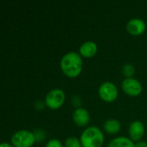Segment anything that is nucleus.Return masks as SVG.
Instances as JSON below:
<instances>
[{"label": "nucleus", "instance_id": "f257e3e1", "mask_svg": "<svg viewBox=\"0 0 147 147\" xmlns=\"http://www.w3.org/2000/svg\"><path fill=\"white\" fill-rule=\"evenodd\" d=\"M60 66L63 72L70 77H77L82 71L83 61L81 55L76 52H69L65 53L60 61Z\"/></svg>", "mask_w": 147, "mask_h": 147}, {"label": "nucleus", "instance_id": "f03ea898", "mask_svg": "<svg viewBox=\"0 0 147 147\" xmlns=\"http://www.w3.org/2000/svg\"><path fill=\"white\" fill-rule=\"evenodd\" d=\"M80 141L83 147H101L104 141V135L98 127H90L82 133Z\"/></svg>", "mask_w": 147, "mask_h": 147}, {"label": "nucleus", "instance_id": "7ed1b4c3", "mask_svg": "<svg viewBox=\"0 0 147 147\" xmlns=\"http://www.w3.org/2000/svg\"><path fill=\"white\" fill-rule=\"evenodd\" d=\"M34 141V133L28 130L17 131L11 137V143L15 147H31Z\"/></svg>", "mask_w": 147, "mask_h": 147}, {"label": "nucleus", "instance_id": "20e7f679", "mask_svg": "<svg viewBox=\"0 0 147 147\" xmlns=\"http://www.w3.org/2000/svg\"><path fill=\"white\" fill-rule=\"evenodd\" d=\"M65 93L60 89H53L51 90L46 96L45 103L50 109H55L59 108L65 101Z\"/></svg>", "mask_w": 147, "mask_h": 147}, {"label": "nucleus", "instance_id": "39448f33", "mask_svg": "<svg viewBox=\"0 0 147 147\" xmlns=\"http://www.w3.org/2000/svg\"><path fill=\"white\" fill-rule=\"evenodd\" d=\"M99 96L105 102H113L118 96V90L111 82H105L99 87Z\"/></svg>", "mask_w": 147, "mask_h": 147}, {"label": "nucleus", "instance_id": "423d86ee", "mask_svg": "<svg viewBox=\"0 0 147 147\" xmlns=\"http://www.w3.org/2000/svg\"><path fill=\"white\" fill-rule=\"evenodd\" d=\"M122 90L129 96H138L142 91V85L140 82L134 78H127L122 81Z\"/></svg>", "mask_w": 147, "mask_h": 147}, {"label": "nucleus", "instance_id": "0eeeda50", "mask_svg": "<svg viewBox=\"0 0 147 147\" xmlns=\"http://www.w3.org/2000/svg\"><path fill=\"white\" fill-rule=\"evenodd\" d=\"M146 23L140 18H133L127 22V31L134 35L141 34L146 30Z\"/></svg>", "mask_w": 147, "mask_h": 147}, {"label": "nucleus", "instance_id": "6e6552de", "mask_svg": "<svg viewBox=\"0 0 147 147\" xmlns=\"http://www.w3.org/2000/svg\"><path fill=\"white\" fill-rule=\"evenodd\" d=\"M145 134V127L140 121H133L129 126V135L133 140L140 141Z\"/></svg>", "mask_w": 147, "mask_h": 147}, {"label": "nucleus", "instance_id": "1a4fd4ad", "mask_svg": "<svg viewBox=\"0 0 147 147\" xmlns=\"http://www.w3.org/2000/svg\"><path fill=\"white\" fill-rule=\"evenodd\" d=\"M74 122L79 127L86 126L90 121V114L84 108H78L72 115Z\"/></svg>", "mask_w": 147, "mask_h": 147}, {"label": "nucleus", "instance_id": "9d476101", "mask_svg": "<svg viewBox=\"0 0 147 147\" xmlns=\"http://www.w3.org/2000/svg\"><path fill=\"white\" fill-rule=\"evenodd\" d=\"M97 52V46L94 41H85L83 43L79 48L80 55L83 57H92Z\"/></svg>", "mask_w": 147, "mask_h": 147}, {"label": "nucleus", "instance_id": "9b49d317", "mask_svg": "<svg viewBox=\"0 0 147 147\" xmlns=\"http://www.w3.org/2000/svg\"><path fill=\"white\" fill-rule=\"evenodd\" d=\"M108 147H135V144L127 137H118L113 139Z\"/></svg>", "mask_w": 147, "mask_h": 147}, {"label": "nucleus", "instance_id": "f8f14e48", "mask_svg": "<svg viewBox=\"0 0 147 147\" xmlns=\"http://www.w3.org/2000/svg\"><path fill=\"white\" fill-rule=\"evenodd\" d=\"M103 128L108 134H117L121 129V123L115 119H109L104 122Z\"/></svg>", "mask_w": 147, "mask_h": 147}, {"label": "nucleus", "instance_id": "ddd939ff", "mask_svg": "<svg viewBox=\"0 0 147 147\" xmlns=\"http://www.w3.org/2000/svg\"><path fill=\"white\" fill-rule=\"evenodd\" d=\"M65 147H81L82 144L79 140H78L76 137H69L65 141Z\"/></svg>", "mask_w": 147, "mask_h": 147}, {"label": "nucleus", "instance_id": "4468645a", "mask_svg": "<svg viewBox=\"0 0 147 147\" xmlns=\"http://www.w3.org/2000/svg\"><path fill=\"white\" fill-rule=\"evenodd\" d=\"M122 71L124 73V75L127 77V78H132V76L134 74L135 72V69L133 65L131 64H126L124 66H123V69H122Z\"/></svg>", "mask_w": 147, "mask_h": 147}, {"label": "nucleus", "instance_id": "2eb2a0df", "mask_svg": "<svg viewBox=\"0 0 147 147\" xmlns=\"http://www.w3.org/2000/svg\"><path fill=\"white\" fill-rule=\"evenodd\" d=\"M34 135L35 138V141H43L46 138V134L43 130L36 129L34 131Z\"/></svg>", "mask_w": 147, "mask_h": 147}, {"label": "nucleus", "instance_id": "dca6fc26", "mask_svg": "<svg viewBox=\"0 0 147 147\" xmlns=\"http://www.w3.org/2000/svg\"><path fill=\"white\" fill-rule=\"evenodd\" d=\"M46 147H63L61 142L59 140H56V139H53V140H50L47 145Z\"/></svg>", "mask_w": 147, "mask_h": 147}, {"label": "nucleus", "instance_id": "f3484780", "mask_svg": "<svg viewBox=\"0 0 147 147\" xmlns=\"http://www.w3.org/2000/svg\"><path fill=\"white\" fill-rule=\"evenodd\" d=\"M71 102L73 103L74 106H79L80 105V102H81V100L79 98L78 96H72V99H71Z\"/></svg>", "mask_w": 147, "mask_h": 147}, {"label": "nucleus", "instance_id": "a211bd4d", "mask_svg": "<svg viewBox=\"0 0 147 147\" xmlns=\"http://www.w3.org/2000/svg\"><path fill=\"white\" fill-rule=\"evenodd\" d=\"M135 147H147V142H146V141H138L135 144Z\"/></svg>", "mask_w": 147, "mask_h": 147}, {"label": "nucleus", "instance_id": "6ab92c4d", "mask_svg": "<svg viewBox=\"0 0 147 147\" xmlns=\"http://www.w3.org/2000/svg\"><path fill=\"white\" fill-rule=\"evenodd\" d=\"M0 147H13V146L9 144V143H7V142H3V143H2L0 145Z\"/></svg>", "mask_w": 147, "mask_h": 147}]
</instances>
